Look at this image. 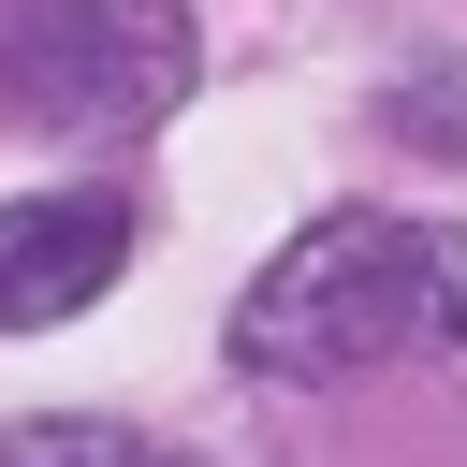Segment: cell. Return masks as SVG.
<instances>
[{
	"label": "cell",
	"instance_id": "1",
	"mask_svg": "<svg viewBox=\"0 0 467 467\" xmlns=\"http://www.w3.org/2000/svg\"><path fill=\"white\" fill-rule=\"evenodd\" d=\"M409 350H467V234L452 219L336 204L234 292L248 379H350V365H409Z\"/></svg>",
	"mask_w": 467,
	"mask_h": 467
},
{
	"label": "cell",
	"instance_id": "2",
	"mask_svg": "<svg viewBox=\"0 0 467 467\" xmlns=\"http://www.w3.org/2000/svg\"><path fill=\"white\" fill-rule=\"evenodd\" d=\"M0 88L58 131H146L190 88L175 0H0Z\"/></svg>",
	"mask_w": 467,
	"mask_h": 467
},
{
	"label": "cell",
	"instance_id": "3",
	"mask_svg": "<svg viewBox=\"0 0 467 467\" xmlns=\"http://www.w3.org/2000/svg\"><path fill=\"white\" fill-rule=\"evenodd\" d=\"M131 263V204L117 190H29L0 204V336H44L73 306H102Z\"/></svg>",
	"mask_w": 467,
	"mask_h": 467
},
{
	"label": "cell",
	"instance_id": "4",
	"mask_svg": "<svg viewBox=\"0 0 467 467\" xmlns=\"http://www.w3.org/2000/svg\"><path fill=\"white\" fill-rule=\"evenodd\" d=\"M0 467H161L131 423H0Z\"/></svg>",
	"mask_w": 467,
	"mask_h": 467
}]
</instances>
